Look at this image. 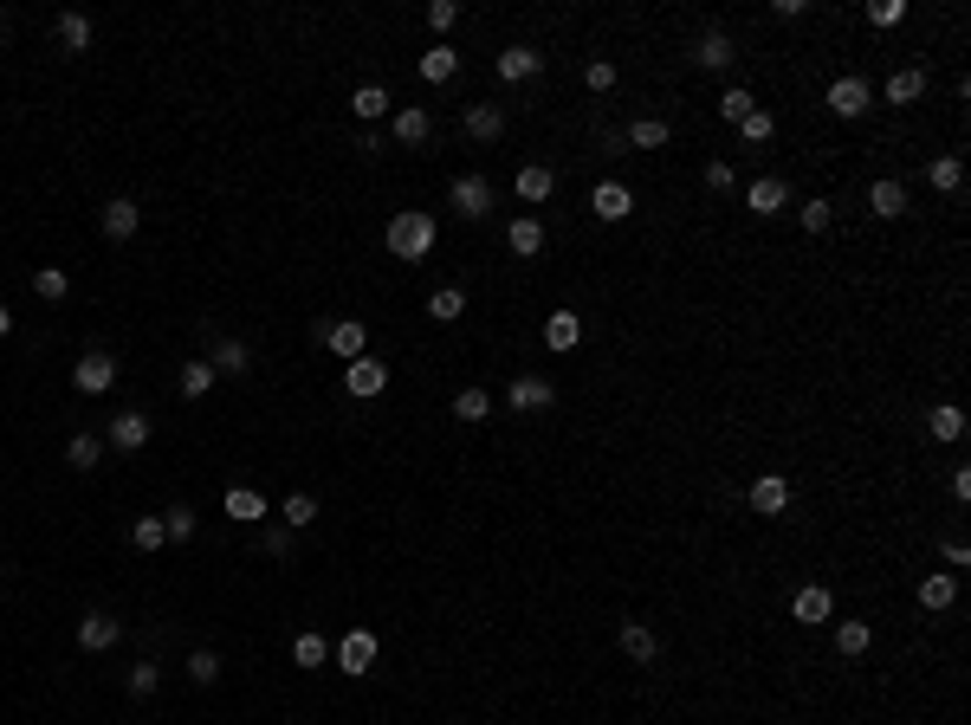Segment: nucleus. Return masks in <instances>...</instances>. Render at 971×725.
<instances>
[{"label": "nucleus", "mask_w": 971, "mask_h": 725, "mask_svg": "<svg viewBox=\"0 0 971 725\" xmlns=\"http://www.w3.org/2000/svg\"><path fill=\"white\" fill-rule=\"evenodd\" d=\"M292 661L298 667H324V661H331V641H324V635H298L292 641Z\"/></svg>", "instance_id": "nucleus-45"}, {"label": "nucleus", "mask_w": 971, "mask_h": 725, "mask_svg": "<svg viewBox=\"0 0 971 725\" xmlns=\"http://www.w3.org/2000/svg\"><path fill=\"white\" fill-rule=\"evenodd\" d=\"M130 544H136V551H162V544H169L162 518H156V512H149V518H136V525H130Z\"/></svg>", "instance_id": "nucleus-41"}, {"label": "nucleus", "mask_w": 971, "mask_h": 725, "mask_svg": "<svg viewBox=\"0 0 971 725\" xmlns=\"http://www.w3.org/2000/svg\"><path fill=\"white\" fill-rule=\"evenodd\" d=\"M505 246H512L518 259H538V253H544V227L531 221V214H518V221L505 227Z\"/></svg>", "instance_id": "nucleus-22"}, {"label": "nucleus", "mask_w": 971, "mask_h": 725, "mask_svg": "<svg viewBox=\"0 0 971 725\" xmlns=\"http://www.w3.org/2000/svg\"><path fill=\"white\" fill-rule=\"evenodd\" d=\"M311 518H318V499H311V492H292V499H285V525H298V531H305Z\"/></svg>", "instance_id": "nucleus-46"}, {"label": "nucleus", "mask_w": 971, "mask_h": 725, "mask_svg": "<svg viewBox=\"0 0 971 725\" xmlns=\"http://www.w3.org/2000/svg\"><path fill=\"white\" fill-rule=\"evenodd\" d=\"M454 20H460V0H434V7H428V26H441V33H447Z\"/></svg>", "instance_id": "nucleus-54"}, {"label": "nucleus", "mask_w": 971, "mask_h": 725, "mask_svg": "<svg viewBox=\"0 0 971 725\" xmlns=\"http://www.w3.org/2000/svg\"><path fill=\"white\" fill-rule=\"evenodd\" d=\"M868 104H874V85H868V78H836V85H829V111H836V117H868Z\"/></svg>", "instance_id": "nucleus-2"}, {"label": "nucleus", "mask_w": 971, "mask_h": 725, "mask_svg": "<svg viewBox=\"0 0 971 725\" xmlns=\"http://www.w3.org/2000/svg\"><path fill=\"white\" fill-rule=\"evenodd\" d=\"M7 331H13V311H7V305H0V337H7Z\"/></svg>", "instance_id": "nucleus-57"}, {"label": "nucleus", "mask_w": 971, "mask_h": 725, "mask_svg": "<svg viewBox=\"0 0 971 725\" xmlns=\"http://www.w3.org/2000/svg\"><path fill=\"white\" fill-rule=\"evenodd\" d=\"M946 564H952V570L971 564V544H965V538H946Z\"/></svg>", "instance_id": "nucleus-55"}, {"label": "nucleus", "mask_w": 971, "mask_h": 725, "mask_svg": "<svg viewBox=\"0 0 971 725\" xmlns=\"http://www.w3.org/2000/svg\"><path fill=\"white\" fill-rule=\"evenodd\" d=\"M454 208L467 214V221H486V214H492V182H486V175H460V182H454Z\"/></svg>", "instance_id": "nucleus-11"}, {"label": "nucleus", "mask_w": 971, "mask_h": 725, "mask_svg": "<svg viewBox=\"0 0 971 725\" xmlns=\"http://www.w3.org/2000/svg\"><path fill=\"white\" fill-rule=\"evenodd\" d=\"M104 460V441L98 434H72V447H65V467H78V473H91Z\"/></svg>", "instance_id": "nucleus-30"}, {"label": "nucleus", "mask_w": 971, "mask_h": 725, "mask_svg": "<svg viewBox=\"0 0 971 725\" xmlns=\"http://www.w3.org/2000/svg\"><path fill=\"white\" fill-rule=\"evenodd\" d=\"M551 188H557V175L544 169V162H525V169H518V201H551Z\"/></svg>", "instance_id": "nucleus-28"}, {"label": "nucleus", "mask_w": 971, "mask_h": 725, "mask_svg": "<svg viewBox=\"0 0 971 725\" xmlns=\"http://www.w3.org/2000/svg\"><path fill=\"white\" fill-rule=\"evenodd\" d=\"M259 551H266V557H292V531H259Z\"/></svg>", "instance_id": "nucleus-53"}, {"label": "nucleus", "mask_w": 971, "mask_h": 725, "mask_svg": "<svg viewBox=\"0 0 971 725\" xmlns=\"http://www.w3.org/2000/svg\"><path fill=\"white\" fill-rule=\"evenodd\" d=\"M790 615H797V622H803V628H823V622H829V615H836V596H829V590H823V583H803V590H797V596H790Z\"/></svg>", "instance_id": "nucleus-5"}, {"label": "nucleus", "mask_w": 971, "mask_h": 725, "mask_svg": "<svg viewBox=\"0 0 971 725\" xmlns=\"http://www.w3.org/2000/svg\"><path fill=\"white\" fill-rule=\"evenodd\" d=\"M389 253L421 266V259L434 253V214H421V208H402V214H395V221H389Z\"/></svg>", "instance_id": "nucleus-1"}, {"label": "nucleus", "mask_w": 971, "mask_h": 725, "mask_svg": "<svg viewBox=\"0 0 971 725\" xmlns=\"http://www.w3.org/2000/svg\"><path fill=\"white\" fill-rule=\"evenodd\" d=\"M926 182H933L939 195H959V188H965V162L959 156H933V162H926Z\"/></svg>", "instance_id": "nucleus-26"}, {"label": "nucleus", "mask_w": 971, "mask_h": 725, "mask_svg": "<svg viewBox=\"0 0 971 725\" xmlns=\"http://www.w3.org/2000/svg\"><path fill=\"white\" fill-rule=\"evenodd\" d=\"M195 525H201L195 505H169V512H162V531H169V544H188V538H195Z\"/></svg>", "instance_id": "nucleus-38"}, {"label": "nucleus", "mask_w": 971, "mask_h": 725, "mask_svg": "<svg viewBox=\"0 0 971 725\" xmlns=\"http://www.w3.org/2000/svg\"><path fill=\"white\" fill-rule=\"evenodd\" d=\"M771 130H777V117H771V111H751L745 123H738V136H745V143H771Z\"/></svg>", "instance_id": "nucleus-50"}, {"label": "nucleus", "mask_w": 971, "mask_h": 725, "mask_svg": "<svg viewBox=\"0 0 971 725\" xmlns=\"http://www.w3.org/2000/svg\"><path fill=\"white\" fill-rule=\"evenodd\" d=\"M505 402H512V415H538V408H551V402H557V389H551L544 376H512Z\"/></svg>", "instance_id": "nucleus-4"}, {"label": "nucleus", "mask_w": 971, "mask_h": 725, "mask_svg": "<svg viewBox=\"0 0 971 725\" xmlns=\"http://www.w3.org/2000/svg\"><path fill=\"white\" fill-rule=\"evenodd\" d=\"M350 111H357L363 123L389 117V91H382V85H357V98H350Z\"/></svg>", "instance_id": "nucleus-37"}, {"label": "nucleus", "mask_w": 971, "mask_h": 725, "mask_svg": "<svg viewBox=\"0 0 971 725\" xmlns=\"http://www.w3.org/2000/svg\"><path fill=\"white\" fill-rule=\"evenodd\" d=\"M952 499H971V467H952Z\"/></svg>", "instance_id": "nucleus-56"}, {"label": "nucleus", "mask_w": 971, "mask_h": 725, "mask_svg": "<svg viewBox=\"0 0 971 725\" xmlns=\"http://www.w3.org/2000/svg\"><path fill=\"white\" fill-rule=\"evenodd\" d=\"M208 363H214V376H246V369H253V350H246L240 337H221Z\"/></svg>", "instance_id": "nucleus-23"}, {"label": "nucleus", "mask_w": 971, "mask_h": 725, "mask_svg": "<svg viewBox=\"0 0 971 725\" xmlns=\"http://www.w3.org/2000/svg\"><path fill=\"white\" fill-rule=\"evenodd\" d=\"M344 389H350V395H363V402H369V395H382V389H389V363H376V357L344 363Z\"/></svg>", "instance_id": "nucleus-8"}, {"label": "nucleus", "mask_w": 971, "mask_h": 725, "mask_svg": "<svg viewBox=\"0 0 971 725\" xmlns=\"http://www.w3.org/2000/svg\"><path fill=\"white\" fill-rule=\"evenodd\" d=\"M732 59H738V52H732V39L719 33V26H706V33H700V46H693V65H706V72H726Z\"/></svg>", "instance_id": "nucleus-18"}, {"label": "nucleus", "mask_w": 971, "mask_h": 725, "mask_svg": "<svg viewBox=\"0 0 971 725\" xmlns=\"http://www.w3.org/2000/svg\"><path fill=\"white\" fill-rule=\"evenodd\" d=\"M628 143H635V149H667V123H661V117L628 123Z\"/></svg>", "instance_id": "nucleus-44"}, {"label": "nucleus", "mask_w": 971, "mask_h": 725, "mask_svg": "<svg viewBox=\"0 0 971 725\" xmlns=\"http://www.w3.org/2000/svg\"><path fill=\"white\" fill-rule=\"evenodd\" d=\"M117 635H123V628H117V622H111L104 609L78 615V648H85V654H104V648H117Z\"/></svg>", "instance_id": "nucleus-12"}, {"label": "nucleus", "mask_w": 971, "mask_h": 725, "mask_svg": "<svg viewBox=\"0 0 971 725\" xmlns=\"http://www.w3.org/2000/svg\"><path fill=\"white\" fill-rule=\"evenodd\" d=\"M460 123H467L473 143H499V136H505V111H499V104H467Z\"/></svg>", "instance_id": "nucleus-14"}, {"label": "nucleus", "mask_w": 971, "mask_h": 725, "mask_svg": "<svg viewBox=\"0 0 971 725\" xmlns=\"http://www.w3.org/2000/svg\"><path fill=\"white\" fill-rule=\"evenodd\" d=\"M933 441H965V408L959 402H939L933 408Z\"/></svg>", "instance_id": "nucleus-33"}, {"label": "nucleus", "mask_w": 971, "mask_h": 725, "mask_svg": "<svg viewBox=\"0 0 971 725\" xmlns=\"http://www.w3.org/2000/svg\"><path fill=\"white\" fill-rule=\"evenodd\" d=\"M389 130L402 136V143H428L434 123H428V111H421V104H408V111H395V117H389Z\"/></svg>", "instance_id": "nucleus-29"}, {"label": "nucleus", "mask_w": 971, "mask_h": 725, "mask_svg": "<svg viewBox=\"0 0 971 725\" xmlns=\"http://www.w3.org/2000/svg\"><path fill=\"white\" fill-rule=\"evenodd\" d=\"M790 505V480L784 473H758V480H751V512L758 518H777Z\"/></svg>", "instance_id": "nucleus-10"}, {"label": "nucleus", "mask_w": 971, "mask_h": 725, "mask_svg": "<svg viewBox=\"0 0 971 725\" xmlns=\"http://www.w3.org/2000/svg\"><path fill=\"white\" fill-rule=\"evenodd\" d=\"M913 596H920L926 615H939V609L959 603V577H952V570H933V577H920V590H913Z\"/></svg>", "instance_id": "nucleus-13"}, {"label": "nucleus", "mask_w": 971, "mask_h": 725, "mask_svg": "<svg viewBox=\"0 0 971 725\" xmlns=\"http://www.w3.org/2000/svg\"><path fill=\"white\" fill-rule=\"evenodd\" d=\"M221 505H227V518H240V525H259V518H266V492H253V486H234Z\"/></svg>", "instance_id": "nucleus-25"}, {"label": "nucleus", "mask_w": 971, "mask_h": 725, "mask_svg": "<svg viewBox=\"0 0 971 725\" xmlns=\"http://www.w3.org/2000/svg\"><path fill=\"white\" fill-rule=\"evenodd\" d=\"M33 292L46 298V305H59V298H72V279H65V266H39V272H33Z\"/></svg>", "instance_id": "nucleus-32"}, {"label": "nucleus", "mask_w": 971, "mask_h": 725, "mask_svg": "<svg viewBox=\"0 0 971 725\" xmlns=\"http://www.w3.org/2000/svg\"><path fill=\"white\" fill-rule=\"evenodd\" d=\"M136 221H143V208H136L130 195L104 201V240H130V234H136Z\"/></svg>", "instance_id": "nucleus-20"}, {"label": "nucleus", "mask_w": 971, "mask_h": 725, "mask_svg": "<svg viewBox=\"0 0 971 725\" xmlns=\"http://www.w3.org/2000/svg\"><path fill=\"white\" fill-rule=\"evenodd\" d=\"M72 382H78V395H104L117 382V357H104V350H85L72 369Z\"/></svg>", "instance_id": "nucleus-3"}, {"label": "nucleus", "mask_w": 971, "mask_h": 725, "mask_svg": "<svg viewBox=\"0 0 971 725\" xmlns=\"http://www.w3.org/2000/svg\"><path fill=\"white\" fill-rule=\"evenodd\" d=\"M0 26H7V13H0Z\"/></svg>", "instance_id": "nucleus-58"}, {"label": "nucleus", "mask_w": 971, "mask_h": 725, "mask_svg": "<svg viewBox=\"0 0 971 725\" xmlns=\"http://www.w3.org/2000/svg\"><path fill=\"white\" fill-rule=\"evenodd\" d=\"M622 654L628 661H654V628L648 622H622Z\"/></svg>", "instance_id": "nucleus-34"}, {"label": "nucleus", "mask_w": 971, "mask_h": 725, "mask_svg": "<svg viewBox=\"0 0 971 725\" xmlns=\"http://www.w3.org/2000/svg\"><path fill=\"white\" fill-rule=\"evenodd\" d=\"M337 667H344V674H369V667H376V635H369V628H350V635L337 641Z\"/></svg>", "instance_id": "nucleus-9"}, {"label": "nucleus", "mask_w": 971, "mask_h": 725, "mask_svg": "<svg viewBox=\"0 0 971 725\" xmlns=\"http://www.w3.org/2000/svg\"><path fill=\"white\" fill-rule=\"evenodd\" d=\"M732 182H738V169H732L726 156H719V162H706V188H719V195H726Z\"/></svg>", "instance_id": "nucleus-51"}, {"label": "nucleus", "mask_w": 971, "mask_h": 725, "mask_svg": "<svg viewBox=\"0 0 971 725\" xmlns=\"http://www.w3.org/2000/svg\"><path fill=\"white\" fill-rule=\"evenodd\" d=\"M454 415H460V421H486V415H492V395L480 389V382H467V389L454 395Z\"/></svg>", "instance_id": "nucleus-36"}, {"label": "nucleus", "mask_w": 971, "mask_h": 725, "mask_svg": "<svg viewBox=\"0 0 971 725\" xmlns=\"http://www.w3.org/2000/svg\"><path fill=\"white\" fill-rule=\"evenodd\" d=\"M492 72H499L505 85H525V78H538V72H544V52H531V46H505L499 59H492Z\"/></svg>", "instance_id": "nucleus-7"}, {"label": "nucleus", "mask_w": 971, "mask_h": 725, "mask_svg": "<svg viewBox=\"0 0 971 725\" xmlns=\"http://www.w3.org/2000/svg\"><path fill=\"white\" fill-rule=\"evenodd\" d=\"M829 214H836V208H829V201H803V208H797L803 234H829Z\"/></svg>", "instance_id": "nucleus-47"}, {"label": "nucleus", "mask_w": 971, "mask_h": 725, "mask_svg": "<svg viewBox=\"0 0 971 725\" xmlns=\"http://www.w3.org/2000/svg\"><path fill=\"white\" fill-rule=\"evenodd\" d=\"M91 39H98L91 13H59V46L65 52H91Z\"/></svg>", "instance_id": "nucleus-24"}, {"label": "nucleus", "mask_w": 971, "mask_h": 725, "mask_svg": "<svg viewBox=\"0 0 971 725\" xmlns=\"http://www.w3.org/2000/svg\"><path fill=\"white\" fill-rule=\"evenodd\" d=\"M324 344H331V350H337V357H344V363H357V357H363V344H369L363 318H337L331 331H324Z\"/></svg>", "instance_id": "nucleus-15"}, {"label": "nucleus", "mask_w": 971, "mask_h": 725, "mask_svg": "<svg viewBox=\"0 0 971 725\" xmlns=\"http://www.w3.org/2000/svg\"><path fill=\"white\" fill-rule=\"evenodd\" d=\"M868 641H874L868 622H836V648L849 654V661H855V654H868Z\"/></svg>", "instance_id": "nucleus-40"}, {"label": "nucleus", "mask_w": 971, "mask_h": 725, "mask_svg": "<svg viewBox=\"0 0 971 725\" xmlns=\"http://www.w3.org/2000/svg\"><path fill=\"white\" fill-rule=\"evenodd\" d=\"M920 91H926V72H913V65H907V72H894V78H887V104H913Z\"/></svg>", "instance_id": "nucleus-39"}, {"label": "nucleus", "mask_w": 971, "mask_h": 725, "mask_svg": "<svg viewBox=\"0 0 971 725\" xmlns=\"http://www.w3.org/2000/svg\"><path fill=\"white\" fill-rule=\"evenodd\" d=\"M188 680H195V687H214V680H221V654L195 648V654H188Z\"/></svg>", "instance_id": "nucleus-42"}, {"label": "nucleus", "mask_w": 971, "mask_h": 725, "mask_svg": "<svg viewBox=\"0 0 971 725\" xmlns=\"http://www.w3.org/2000/svg\"><path fill=\"white\" fill-rule=\"evenodd\" d=\"M745 201H751V214H784V208H790V188L777 182V175H758Z\"/></svg>", "instance_id": "nucleus-21"}, {"label": "nucleus", "mask_w": 971, "mask_h": 725, "mask_svg": "<svg viewBox=\"0 0 971 725\" xmlns=\"http://www.w3.org/2000/svg\"><path fill=\"white\" fill-rule=\"evenodd\" d=\"M868 208L881 214V221H900V214H907V182H894V175H881V182L868 188Z\"/></svg>", "instance_id": "nucleus-17"}, {"label": "nucleus", "mask_w": 971, "mask_h": 725, "mask_svg": "<svg viewBox=\"0 0 971 725\" xmlns=\"http://www.w3.org/2000/svg\"><path fill=\"white\" fill-rule=\"evenodd\" d=\"M907 20V0H868V26H900Z\"/></svg>", "instance_id": "nucleus-48"}, {"label": "nucleus", "mask_w": 971, "mask_h": 725, "mask_svg": "<svg viewBox=\"0 0 971 725\" xmlns=\"http://www.w3.org/2000/svg\"><path fill=\"white\" fill-rule=\"evenodd\" d=\"M149 434H156V421H149L143 408H123V415L111 421V447H117V454H136V447H149Z\"/></svg>", "instance_id": "nucleus-6"}, {"label": "nucleus", "mask_w": 971, "mask_h": 725, "mask_svg": "<svg viewBox=\"0 0 971 725\" xmlns=\"http://www.w3.org/2000/svg\"><path fill=\"white\" fill-rule=\"evenodd\" d=\"M544 344H551L557 357H564V350H577L583 344V318H577V311H551V318H544Z\"/></svg>", "instance_id": "nucleus-16"}, {"label": "nucleus", "mask_w": 971, "mask_h": 725, "mask_svg": "<svg viewBox=\"0 0 971 725\" xmlns=\"http://www.w3.org/2000/svg\"><path fill=\"white\" fill-rule=\"evenodd\" d=\"M214 382H221V376H214V363H208V357H201V363H182V395H188V402H201V395H208Z\"/></svg>", "instance_id": "nucleus-35"}, {"label": "nucleus", "mask_w": 971, "mask_h": 725, "mask_svg": "<svg viewBox=\"0 0 971 725\" xmlns=\"http://www.w3.org/2000/svg\"><path fill=\"white\" fill-rule=\"evenodd\" d=\"M460 311H467V292H460V285H441V292L428 298V318H434V324H454Z\"/></svg>", "instance_id": "nucleus-31"}, {"label": "nucleus", "mask_w": 971, "mask_h": 725, "mask_svg": "<svg viewBox=\"0 0 971 725\" xmlns=\"http://www.w3.org/2000/svg\"><path fill=\"white\" fill-rule=\"evenodd\" d=\"M590 208H596V221H628V214H635V195H628L622 182H603L590 195Z\"/></svg>", "instance_id": "nucleus-19"}, {"label": "nucleus", "mask_w": 971, "mask_h": 725, "mask_svg": "<svg viewBox=\"0 0 971 725\" xmlns=\"http://www.w3.org/2000/svg\"><path fill=\"white\" fill-rule=\"evenodd\" d=\"M454 72H460V52L454 46H428V52H421V78H428V85H447Z\"/></svg>", "instance_id": "nucleus-27"}, {"label": "nucleus", "mask_w": 971, "mask_h": 725, "mask_svg": "<svg viewBox=\"0 0 971 725\" xmlns=\"http://www.w3.org/2000/svg\"><path fill=\"white\" fill-rule=\"evenodd\" d=\"M583 85H590V91H615V65H609V59H596L590 72H583Z\"/></svg>", "instance_id": "nucleus-52"}, {"label": "nucleus", "mask_w": 971, "mask_h": 725, "mask_svg": "<svg viewBox=\"0 0 971 725\" xmlns=\"http://www.w3.org/2000/svg\"><path fill=\"white\" fill-rule=\"evenodd\" d=\"M751 111H758V98H751L745 85H726V98H719V117H726V123H745Z\"/></svg>", "instance_id": "nucleus-43"}, {"label": "nucleus", "mask_w": 971, "mask_h": 725, "mask_svg": "<svg viewBox=\"0 0 971 725\" xmlns=\"http://www.w3.org/2000/svg\"><path fill=\"white\" fill-rule=\"evenodd\" d=\"M156 680H162V674H156V661H136V667H130V680H123V687H130L136 700H149V693H156Z\"/></svg>", "instance_id": "nucleus-49"}]
</instances>
